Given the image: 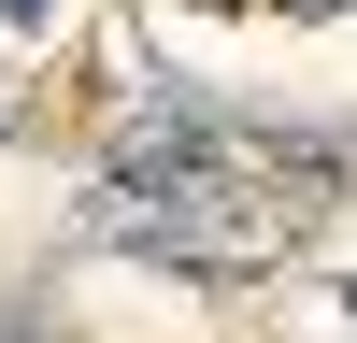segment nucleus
I'll return each mask as SVG.
<instances>
[{"mask_svg":"<svg viewBox=\"0 0 357 343\" xmlns=\"http://www.w3.org/2000/svg\"><path fill=\"white\" fill-rule=\"evenodd\" d=\"M15 15H43V0H15Z\"/></svg>","mask_w":357,"mask_h":343,"instance_id":"nucleus-1","label":"nucleus"}]
</instances>
